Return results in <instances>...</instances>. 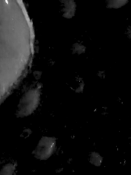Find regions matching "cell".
<instances>
[{"label": "cell", "mask_w": 131, "mask_h": 175, "mask_svg": "<svg viewBox=\"0 0 131 175\" xmlns=\"http://www.w3.org/2000/svg\"><path fill=\"white\" fill-rule=\"evenodd\" d=\"M15 167L12 163L5 165L0 170V175H12L15 172Z\"/></svg>", "instance_id": "277c9868"}, {"label": "cell", "mask_w": 131, "mask_h": 175, "mask_svg": "<svg viewBox=\"0 0 131 175\" xmlns=\"http://www.w3.org/2000/svg\"><path fill=\"white\" fill-rule=\"evenodd\" d=\"M128 3V1L124 0H112L107 2V6L110 8H119L124 6Z\"/></svg>", "instance_id": "5b68a950"}, {"label": "cell", "mask_w": 131, "mask_h": 175, "mask_svg": "<svg viewBox=\"0 0 131 175\" xmlns=\"http://www.w3.org/2000/svg\"><path fill=\"white\" fill-rule=\"evenodd\" d=\"M40 95L39 90L35 88L29 90L25 93L18 105V116L24 117L32 114L39 103Z\"/></svg>", "instance_id": "6da1fadb"}, {"label": "cell", "mask_w": 131, "mask_h": 175, "mask_svg": "<svg viewBox=\"0 0 131 175\" xmlns=\"http://www.w3.org/2000/svg\"><path fill=\"white\" fill-rule=\"evenodd\" d=\"M55 139L51 137H42L34 151L35 157L40 160H46L53 155L55 149Z\"/></svg>", "instance_id": "7a4b0ae2"}, {"label": "cell", "mask_w": 131, "mask_h": 175, "mask_svg": "<svg viewBox=\"0 0 131 175\" xmlns=\"http://www.w3.org/2000/svg\"><path fill=\"white\" fill-rule=\"evenodd\" d=\"M89 161L92 165L98 167L101 165V163L102 162V157L98 153L94 152L90 155Z\"/></svg>", "instance_id": "3957f363"}, {"label": "cell", "mask_w": 131, "mask_h": 175, "mask_svg": "<svg viewBox=\"0 0 131 175\" xmlns=\"http://www.w3.org/2000/svg\"><path fill=\"white\" fill-rule=\"evenodd\" d=\"M73 4L72 2H66L65 6H64V11L66 12V16H68V17H70V16H72V12H75V5Z\"/></svg>", "instance_id": "8992f818"}]
</instances>
